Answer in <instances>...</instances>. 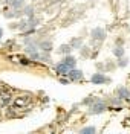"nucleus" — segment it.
I'll use <instances>...</instances> for the list:
<instances>
[{
    "mask_svg": "<svg viewBox=\"0 0 130 134\" xmlns=\"http://www.w3.org/2000/svg\"><path fill=\"white\" fill-rule=\"evenodd\" d=\"M67 76H69L70 81H78V79L83 78V72H81V70H77V69L74 67V69H70L69 72H67Z\"/></svg>",
    "mask_w": 130,
    "mask_h": 134,
    "instance_id": "1",
    "label": "nucleus"
},
{
    "mask_svg": "<svg viewBox=\"0 0 130 134\" xmlns=\"http://www.w3.org/2000/svg\"><path fill=\"white\" fill-rule=\"evenodd\" d=\"M104 110H106V104H104L103 100H98V102H95V104L90 107V113L96 114V113H103Z\"/></svg>",
    "mask_w": 130,
    "mask_h": 134,
    "instance_id": "2",
    "label": "nucleus"
},
{
    "mask_svg": "<svg viewBox=\"0 0 130 134\" xmlns=\"http://www.w3.org/2000/svg\"><path fill=\"white\" fill-rule=\"evenodd\" d=\"M69 70H70V69L66 66L63 61H61L60 64H57V66H55V72H57L58 75H67V72H69Z\"/></svg>",
    "mask_w": 130,
    "mask_h": 134,
    "instance_id": "3",
    "label": "nucleus"
},
{
    "mask_svg": "<svg viewBox=\"0 0 130 134\" xmlns=\"http://www.w3.org/2000/svg\"><path fill=\"white\" fill-rule=\"evenodd\" d=\"M104 31L101 29V27H96V29H93L92 31V38L93 40H104Z\"/></svg>",
    "mask_w": 130,
    "mask_h": 134,
    "instance_id": "4",
    "label": "nucleus"
},
{
    "mask_svg": "<svg viewBox=\"0 0 130 134\" xmlns=\"http://www.w3.org/2000/svg\"><path fill=\"white\" fill-rule=\"evenodd\" d=\"M92 82L95 84H103V82H107V78L103 75V73H95L92 76Z\"/></svg>",
    "mask_w": 130,
    "mask_h": 134,
    "instance_id": "5",
    "label": "nucleus"
},
{
    "mask_svg": "<svg viewBox=\"0 0 130 134\" xmlns=\"http://www.w3.org/2000/svg\"><path fill=\"white\" fill-rule=\"evenodd\" d=\"M63 63L69 67V69H74V67H75V64H77V59L74 58V57H70V55H67L66 58L63 59Z\"/></svg>",
    "mask_w": 130,
    "mask_h": 134,
    "instance_id": "6",
    "label": "nucleus"
},
{
    "mask_svg": "<svg viewBox=\"0 0 130 134\" xmlns=\"http://www.w3.org/2000/svg\"><path fill=\"white\" fill-rule=\"evenodd\" d=\"M9 5L12 6V9H22L25 6V0H9Z\"/></svg>",
    "mask_w": 130,
    "mask_h": 134,
    "instance_id": "7",
    "label": "nucleus"
},
{
    "mask_svg": "<svg viewBox=\"0 0 130 134\" xmlns=\"http://www.w3.org/2000/svg\"><path fill=\"white\" fill-rule=\"evenodd\" d=\"M29 100H31V98H29V96H22V98H18V99L14 100V104L20 107V105H25V104H28Z\"/></svg>",
    "mask_w": 130,
    "mask_h": 134,
    "instance_id": "8",
    "label": "nucleus"
},
{
    "mask_svg": "<svg viewBox=\"0 0 130 134\" xmlns=\"http://www.w3.org/2000/svg\"><path fill=\"white\" fill-rule=\"evenodd\" d=\"M129 96H130V93L127 88H118V98L119 99H127Z\"/></svg>",
    "mask_w": 130,
    "mask_h": 134,
    "instance_id": "9",
    "label": "nucleus"
},
{
    "mask_svg": "<svg viewBox=\"0 0 130 134\" xmlns=\"http://www.w3.org/2000/svg\"><path fill=\"white\" fill-rule=\"evenodd\" d=\"M40 49L44 50V52H51L52 43H51V41H43V43H40Z\"/></svg>",
    "mask_w": 130,
    "mask_h": 134,
    "instance_id": "10",
    "label": "nucleus"
},
{
    "mask_svg": "<svg viewBox=\"0 0 130 134\" xmlns=\"http://www.w3.org/2000/svg\"><path fill=\"white\" fill-rule=\"evenodd\" d=\"M18 15H20V11L18 9H14L11 12H5V17L6 18H14V17H18Z\"/></svg>",
    "mask_w": 130,
    "mask_h": 134,
    "instance_id": "11",
    "label": "nucleus"
},
{
    "mask_svg": "<svg viewBox=\"0 0 130 134\" xmlns=\"http://www.w3.org/2000/svg\"><path fill=\"white\" fill-rule=\"evenodd\" d=\"M0 100H2L3 105H5V104H9V102H11V94H9V93H3L2 98H0Z\"/></svg>",
    "mask_w": 130,
    "mask_h": 134,
    "instance_id": "12",
    "label": "nucleus"
},
{
    "mask_svg": "<svg viewBox=\"0 0 130 134\" xmlns=\"http://www.w3.org/2000/svg\"><path fill=\"white\" fill-rule=\"evenodd\" d=\"M70 50H72V47H70L69 44H63V46L60 47V52H61V53H69Z\"/></svg>",
    "mask_w": 130,
    "mask_h": 134,
    "instance_id": "13",
    "label": "nucleus"
},
{
    "mask_svg": "<svg viewBox=\"0 0 130 134\" xmlns=\"http://www.w3.org/2000/svg\"><path fill=\"white\" fill-rule=\"evenodd\" d=\"M25 15L26 17H32L34 15V8H32V6H26L25 8Z\"/></svg>",
    "mask_w": 130,
    "mask_h": 134,
    "instance_id": "14",
    "label": "nucleus"
},
{
    "mask_svg": "<svg viewBox=\"0 0 130 134\" xmlns=\"http://www.w3.org/2000/svg\"><path fill=\"white\" fill-rule=\"evenodd\" d=\"M81 46V40L80 38H77V40H72V43H70V47H80Z\"/></svg>",
    "mask_w": 130,
    "mask_h": 134,
    "instance_id": "15",
    "label": "nucleus"
},
{
    "mask_svg": "<svg viewBox=\"0 0 130 134\" xmlns=\"http://www.w3.org/2000/svg\"><path fill=\"white\" fill-rule=\"evenodd\" d=\"M113 53H115L116 57H122V53H124V49H122V47H115Z\"/></svg>",
    "mask_w": 130,
    "mask_h": 134,
    "instance_id": "16",
    "label": "nucleus"
},
{
    "mask_svg": "<svg viewBox=\"0 0 130 134\" xmlns=\"http://www.w3.org/2000/svg\"><path fill=\"white\" fill-rule=\"evenodd\" d=\"M96 130L93 128V126H89V128H83L81 130V133H95Z\"/></svg>",
    "mask_w": 130,
    "mask_h": 134,
    "instance_id": "17",
    "label": "nucleus"
},
{
    "mask_svg": "<svg viewBox=\"0 0 130 134\" xmlns=\"http://www.w3.org/2000/svg\"><path fill=\"white\" fill-rule=\"evenodd\" d=\"M18 63H20V64H23V66H28V64H29V61L25 59V58H20V59H18Z\"/></svg>",
    "mask_w": 130,
    "mask_h": 134,
    "instance_id": "18",
    "label": "nucleus"
},
{
    "mask_svg": "<svg viewBox=\"0 0 130 134\" xmlns=\"http://www.w3.org/2000/svg\"><path fill=\"white\" fill-rule=\"evenodd\" d=\"M126 64H127V63H126V59H119V66H126Z\"/></svg>",
    "mask_w": 130,
    "mask_h": 134,
    "instance_id": "19",
    "label": "nucleus"
},
{
    "mask_svg": "<svg viewBox=\"0 0 130 134\" xmlns=\"http://www.w3.org/2000/svg\"><path fill=\"white\" fill-rule=\"evenodd\" d=\"M2 37H3V29L0 27V38H2Z\"/></svg>",
    "mask_w": 130,
    "mask_h": 134,
    "instance_id": "20",
    "label": "nucleus"
},
{
    "mask_svg": "<svg viewBox=\"0 0 130 134\" xmlns=\"http://www.w3.org/2000/svg\"><path fill=\"white\" fill-rule=\"evenodd\" d=\"M2 2H5V3H9V0H2Z\"/></svg>",
    "mask_w": 130,
    "mask_h": 134,
    "instance_id": "21",
    "label": "nucleus"
},
{
    "mask_svg": "<svg viewBox=\"0 0 130 134\" xmlns=\"http://www.w3.org/2000/svg\"><path fill=\"white\" fill-rule=\"evenodd\" d=\"M129 98H130V96H129Z\"/></svg>",
    "mask_w": 130,
    "mask_h": 134,
    "instance_id": "22",
    "label": "nucleus"
}]
</instances>
